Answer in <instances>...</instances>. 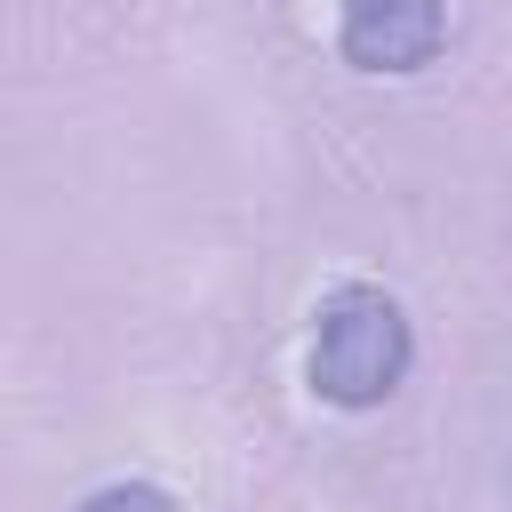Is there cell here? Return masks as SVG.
<instances>
[{
	"mask_svg": "<svg viewBox=\"0 0 512 512\" xmlns=\"http://www.w3.org/2000/svg\"><path fill=\"white\" fill-rule=\"evenodd\" d=\"M408 360H416V328L400 312L392 288L376 280H336L320 304H312V352H304V376L328 408H384L400 384H408Z\"/></svg>",
	"mask_w": 512,
	"mask_h": 512,
	"instance_id": "6da1fadb",
	"label": "cell"
},
{
	"mask_svg": "<svg viewBox=\"0 0 512 512\" xmlns=\"http://www.w3.org/2000/svg\"><path fill=\"white\" fill-rule=\"evenodd\" d=\"M448 48V0H336V56L376 80H408Z\"/></svg>",
	"mask_w": 512,
	"mask_h": 512,
	"instance_id": "7a4b0ae2",
	"label": "cell"
},
{
	"mask_svg": "<svg viewBox=\"0 0 512 512\" xmlns=\"http://www.w3.org/2000/svg\"><path fill=\"white\" fill-rule=\"evenodd\" d=\"M72 512H192V504H184V496H168L160 480H112V488L80 496Z\"/></svg>",
	"mask_w": 512,
	"mask_h": 512,
	"instance_id": "3957f363",
	"label": "cell"
},
{
	"mask_svg": "<svg viewBox=\"0 0 512 512\" xmlns=\"http://www.w3.org/2000/svg\"><path fill=\"white\" fill-rule=\"evenodd\" d=\"M504 488H512V472H504Z\"/></svg>",
	"mask_w": 512,
	"mask_h": 512,
	"instance_id": "277c9868",
	"label": "cell"
}]
</instances>
